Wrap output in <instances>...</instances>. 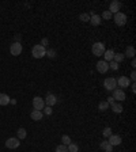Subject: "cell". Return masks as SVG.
Instances as JSON below:
<instances>
[{
	"label": "cell",
	"mask_w": 136,
	"mask_h": 152,
	"mask_svg": "<svg viewBox=\"0 0 136 152\" xmlns=\"http://www.w3.org/2000/svg\"><path fill=\"white\" fill-rule=\"evenodd\" d=\"M10 53L12 56H19L22 53V43L20 42H14L10 46Z\"/></svg>",
	"instance_id": "obj_7"
},
{
	"label": "cell",
	"mask_w": 136,
	"mask_h": 152,
	"mask_svg": "<svg viewBox=\"0 0 136 152\" xmlns=\"http://www.w3.org/2000/svg\"><path fill=\"white\" fill-rule=\"evenodd\" d=\"M102 18H104V19H112L113 14L112 12H109V11H104L102 12Z\"/></svg>",
	"instance_id": "obj_30"
},
{
	"label": "cell",
	"mask_w": 136,
	"mask_h": 152,
	"mask_svg": "<svg viewBox=\"0 0 136 152\" xmlns=\"http://www.w3.org/2000/svg\"><path fill=\"white\" fill-rule=\"evenodd\" d=\"M26 136H27L26 129H25V128H19V129H18V139H19V140L26 139Z\"/></svg>",
	"instance_id": "obj_21"
},
{
	"label": "cell",
	"mask_w": 136,
	"mask_h": 152,
	"mask_svg": "<svg viewBox=\"0 0 136 152\" xmlns=\"http://www.w3.org/2000/svg\"><path fill=\"white\" fill-rule=\"evenodd\" d=\"M97 71L99 74H106L109 71V62H106L105 60H101V61L97 62Z\"/></svg>",
	"instance_id": "obj_9"
},
{
	"label": "cell",
	"mask_w": 136,
	"mask_h": 152,
	"mask_svg": "<svg viewBox=\"0 0 136 152\" xmlns=\"http://www.w3.org/2000/svg\"><path fill=\"white\" fill-rule=\"evenodd\" d=\"M48 43H49V39H48V38H42V39H41V45H42L44 48L47 46Z\"/></svg>",
	"instance_id": "obj_33"
},
{
	"label": "cell",
	"mask_w": 136,
	"mask_h": 152,
	"mask_svg": "<svg viewBox=\"0 0 136 152\" xmlns=\"http://www.w3.org/2000/svg\"><path fill=\"white\" fill-rule=\"evenodd\" d=\"M44 102H45V106H49V107H52V106L56 105V102H57V98L54 97L53 94H48L47 98L44 99Z\"/></svg>",
	"instance_id": "obj_12"
},
{
	"label": "cell",
	"mask_w": 136,
	"mask_h": 152,
	"mask_svg": "<svg viewBox=\"0 0 136 152\" xmlns=\"http://www.w3.org/2000/svg\"><path fill=\"white\" fill-rule=\"evenodd\" d=\"M102 134H104V137H106V139H108V137H110L113 134L112 129H110V128H105V129H104V132H102Z\"/></svg>",
	"instance_id": "obj_28"
},
{
	"label": "cell",
	"mask_w": 136,
	"mask_h": 152,
	"mask_svg": "<svg viewBox=\"0 0 136 152\" xmlns=\"http://www.w3.org/2000/svg\"><path fill=\"white\" fill-rule=\"evenodd\" d=\"M56 152H68V148H67V145L60 144L56 147Z\"/></svg>",
	"instance_id": "obj_26"
},
{
	"label": "cell",
	"mask_w": 136,
	"mask_h": 152,
	"mask_svg": "<svg viewBox=\"0 0 136 152\" xmlns=\"http://www.w3.org/2000/svg\"><path fill=\"white\" fill-rule=\"evenodd\" d=\"M120 8H121V3L120 1H117V0H113L110 6H109V12H112V14H117V12H120Z\"/></svg>",
	"instance_id": "obj_11"
},
{
	"label": "cell",
	"mask_w": 136,
	"mask_h": 152,
	"mask_svg": "<svg viewBox=\"0 0 136 152\" xmlns=\"http://www.w3.org/2000/svg\"><path fill=\"white\" fill-rule=\"evenodd\" d=\"M129 80H132V82H135V80H136V72H135V71H132V72H131Z\"/></svg>",
	"instance_id": "obj_34"
},
{
	"label": "cell",
	"mask_w": 136,
	"mask_h": 152,
	"mask_svg": "<svg viewBox=\"0 0 136 152\" xmlns=\"http://www.w3.org/2000/svg\"><path fill=\"white\" fill-rule=\"evenodd\" d=\"M68 148V152H79V145L75 144V143H71V144L67 145Z\"/></svg>",
	"instance_id": "obj_22"
},
{
	"label": "cell",
	"mask_w": 136,
	"mask_h": 152,
	"mask_svg": "<svg viewBox=\"0 0 136 152\" xmlns=\"http://www.w3.org/2000/svg\"><path fill=\"white\" fill-rule=\"evenodd\" d=\"M124 59H125V56L123 55V53H117V55H114V57H113V61H116L117 64H118V62L124 61Z\"/></svg>",
	"instance_id": "obj_24"
},
{
	"label": "cell",
	"mask_w": 136,
	"mask_h": 152,
	"mask_svg": "<svg viewBox=\"0 0 136 152\" xmlns=\"http://www.w3.org/2000/svg\"><path fill=\"white\" fill-rule=\"evenodd\" d=\"M131 65H132L133 68H135V67H136V61H135V59H132V62H131Z\"/></svg>",
	"instance_id": "obj_37"
},
{
	"label": "cell",
	"mask_w": 136,
	"mask_h": 152,
	"mask_svg": "<svg viewBox=\"0 0 136 152\" xmlns=\"http://www.w3.org/2000/svg\"><path fill=\"white\" fill-rule=\"evenodd\" d=\"M10 97L7 94H0V106H7L10 103Z\"/></svg>",
	"instance_id": "obj_19"
},
{
	"label": "cell",
	"mask_w": 136,
	"mask_h": 152,
	"mask_svg": "<svg viewBox=\"0 0 136 152\" xmlns=\"http://www.w3.org/2000/svg\"><path fill=\"white\" fill-rule=\"evenodd\" d=\"M48 57H51V59H54L56 57V50H53V49H51V50H47V55Z\"/></svg>",
	"instance_id": "obj_31"
},
{
	"label": "cell",
	"mask_w": 136,
	"mask_h": 152,
	"mask_svg": "<svg viewBox=\"0 0 136 152\" xmlns=\"http://www.w3.org/2000/svg\"><path fill=\"white\" fill-rule=\"evenodd\" d=\"M108 141H109V144L114 147V145H120L123 140H121V137L118 134H112L110 137H108Z\"/></svg>",
	"instance_id": "obj_13"
},
{
	"label": "cell",
	"mask_w": 136,
	"mask_h": 152,
	"mask_svg": "<svg viewBox=\"0 0 136 152\" xmlns=\"http://www.w3.org/2000/svg\"><path fill=\"white\" fill-rule=\"evenodd\" d=\"M118 68H120V65H118V64H117L116 61H110V62H109V69L117 71V69H118Z\"/></svg>",
	"instance_id": "obj_27"
},
{
	"label": "cell",
	"mask_w": 136,
	"mask_h": 152,
	"mask_svg": "<svg viewBox=\"0 0 136 152\" xmlns=\"http://www.w3.org/2000/svg\"><path fill=\"white\" fill-rule=\"evenodd\" d=\"M105 45L102 42H95L93 43V48H91V52H93V55L95 56H104V53H105Z\"/></svg>",
	"instance_id": "obj_2"
},
{
	"label": "cell",
	"mask_w": 136,
	"mask_h": 152,
	"mask_svg": "<svg viewBox=\"0 0 136 152\" xmlns=\"http://www.w3.org/2000/svg\"><path fill=\"white\" fill-rule=\"evenodd\" d=\"M90 23L93 25V26H99L101 25V16L97 15V14H93V12H90Z\"/></svg>",
	"instance_id": "obj_14"
},
{
	"label": "cell",
	"mask_w": 136,
	"mask_h": 152,
	"mask_svg": "<svg viewBox=\"0 0 136 152\" xmlns=\"http://www.w3.org/2000/svg\"><path fill=\"white\" fill-rule=\"evenodd\" d=\"M19 145H20V141L18 137H11V139H8V140L6 141V147L10 149H15V148H18Z\"/></svg>",
	"instance_id": "obj_6"
},
{
	"label": "cell",
	"mask_w": 136,
	"mask_h": 152,
	"mask_svg": "<svg viewBox=\"0 0 136 152\" xmlns=\"http://www.w3.org/2000/svg\"><path fill=\"white\" fill-rule=\"evenodd\" d=\"M110 106H109V103L106 101H102V102H99V105H98V109L101 110V111H105V110H108Z\"/></svg>",
	"instance_id": "obj_23"
},
{
	"label": "cell",
	"mask_w": 136,
	"mask_h": 152,
	"mask_svg": "<svg viewBox=\"0 0 136 152\" xmlns=\"http://www.w3.org/2000/svg\"><path fill=\"white\" fill-rule=\"evenodd\" d=\"M112 98L114 99V101H118V102H121V101H124L125 99V92H124V90H121V88H116V90L113 91V95H112Z\"/></svg>",
	"instance_id": "obj_8"
},
{
	"label": "cell",
	"mask_w": 136,
	"mask_h": 152,
	"mask_svg": "<svg viewBox=\"0 0 136 152\" xmlns=\"http://www.w3.org/2000/svg\"><path fill=\"white\" fill-rule=\"evenodd\" d=\"M110 107H112V110L114 111V113H121V111H123V106H121V103H117V102L112 103Z\"/></svg>",
	"instance_id": "obj_20"
},
{
	"label": "cell",
	"mask_w": 136,
	"mask_h": 152,
	"mask_svg": "<svg viewBox=\"0 0 136 152\" xmlns=\"http://www.w3.org/2000/svg\"><path fill=\"white\" fill-rule=\"evenodd\" d=\"M99 147H101L102 151H105V152H113V145L109 144V141H102L101 144H99Z\"/></svg>",
	"instance_id": "obj_17"
},
{
	"label": "cell",
	"mask_w": 136,
	"mask_h": 152,
	"mask_svg": "<svg viewBox=\"0 0 136 152\" xmlns=\"http://www.w3.org/2000/svg\"><path fill=\"white\" fill-rule=\"evenodd\" d=\"M30 116H31V118H33L34 121H41L42 117H44V113L42 111H39V110H33Z\"/></svg>",
	"instance_id": "obj_15"
},
{
	"label": "cell",
	"mask_w": 136,
	"mask_h": 152,
	"mask_svg": "<svg viewBox=\"0 0 136 152\" xmlns=\"http://www.w3.org/2000/svg\"><path fill=\"white\" fill-rule=\"evenodd\" d=\"M33 107L34 110H39V111H42V109L45 107V102L41 97H34L33 98Z\"/></svg>",
	"instance_id": "obj_5"
},
{
	"label": "cell",
	"mask_w": 136,
	"mask_h": 152,
	"mask_svg": "<svg viewBox=\"0 0 136 152\" xmlns=\"http://www.w3.org/2000/svg\"><path fill=\"white\" fill-rule=\"evenodd\" d=\"M114 52L112 50V49H108V50H105V53H104V57H105V61L106 62H110L113 61V57H114Z\"/></svg>",
	"instance_id": "obj_16"
},
{
	"label": "cell",
	"mask_w": 136,
	"mask_h": 152,
	"mask_svg": "<svg viewBox=\"0 0 136 152\" xmlns=\"http://www.w3.org/2000/svg\"><path fill=\"white\" fill-rule=\"evenodd\" d=\"M117 84L121 87V90H123V88H128V87L131 86V80H129L128 76H121V78H118V80H117Z\"/></svg>",
	"instance_id": "obj_10"
},
{
	"label": "cell",
	"mask_w": 136,
	"mask_h": 152,
	"mask_svg": "<svg viewBox=\"0 0 136 152\" xmlns=\"http://www.w3.org/2000/svg\"><path fill=\"white\" fill-rule=\"evenodd\" d=\"M44 114H47V116H51L52 114V107H49V106H47V107H44Z\"/></svg>",
	"instance_id": "obj_32"
},
{
	"label": "cell",
	"mask_w": 136,
	"mask_h": 152,
	"mask_svg": "<svg viewBox=\"0 0 136 152\" xmlns=\"http://www.w3.org/2000/svg\"><path fill=\"white\" fill-rule=\"evenodd\" d=\"M131 90H132V92H133V94L136 92V84H135V83H133L132 86H131Z\"/></svg>",
	"instance_id": "obj_36"
},
{
	"label": "cell",
	"mask_w": 136,
	"mask_h": 152,
	"mask_svg": "<svg viewBox=\"0 0 136 152\" xmlns=\"http://www.w3.org/2000/svg\"><path fill=\"white\" fill-rule=\"evenodd\" d=\"M104 87L108 91H114L117 87V80L114 78H106L105 82H104Z\"/></svg>",
	"instance_id": "obj_3"
},
{
	"label": "cell",
	"mask_w": 136,
	"mask_h": 152,
	"mask_svg": "<svg viewBox=\"0 0 136 152\" xmlns=\"http://www.w3.org/2000/svg\"><path fill=\"white\" fill-rule=\"evenodd\" d=\"M113 19H114V23H116L117 26H124V25L127 23V15L123 14V12H117V14H114Z\"/></svg>",
	"instance_id": "obj_4"
},
{
	"label": "cell",
	"mask_w": 136,
	"mask_h": 152,
	"mask_svg": "<svg viewBox=\"0 0 136 152\" xmlns=\"http://www.w3.org/2000/svg\"><path fill=\"white\" fill-rule=\"evenodd\" d=\"M61 141H63V144H64V145H68V144H71V143H72V141H71V137L67 136V134H63Z\"/></svg>",
	"instance_id": "obj_25"
},
{
	"label": "cell",
	"mask_w": 136,
	"mask_h": 152,
	"mask_svg": "<svg viewBox=\"0 0 136 152\" xmlns=\"http://www.w3.org/2000/svg\"><path fill=\"white\" fill-rule=\"evenodd\" d=\"M136 55V50H135V48L132 46V45H129L128 48H127V50H125V57H129V59H133Z\"/></svg>",
	"instance_id": "obj_18"
},
{
	"label": "cell",
	"mask_w": 136,
	"mask_h": 152,
	"mask_svg": "<svg viewBox=\"0 0 136 152\" xmlns=\"http://www.w3.org/2000/svg\"><path fill=\"white\" fill-rule=\"evenodd\" d=\"M79 19H80L82 22H90V15L89 14H80Z\"/></svg>",
	"instance_id": "obj_29"
},
{
	"label": "cell",
	"mask_w": 136,
	"mask_h": 152,
	"mask_svg": "<svg viewBox=\"0 0 136 152\" xmlns=\"http://www.w3.org/2000/svg\"><path fill=\"white\" fill-rule=\"evenodd\" d=\"M31 55H33V57L34 59H42L44 56L47 55V49L41 45V43H38V45H34L33 46V49H31Z\"/></svg>",
	"instance_id": "obj_1"
},
{
	"label": "cell",
	"mask_w": 136,
	"mask_h": 152,
	"mask_svg": "<svg viewBox=\"0 0 136 152\" xmlns=\"http://www.w3.org/2000/svg\"><path fill=\"white\" fill-rule=\"evenodd\" d=\"M106 102H108V103H109V106H110V105H112V103H114V102H116V101H114V99H113L112 97H109V98H108V101H106Z\"/></svg>",
	"instance_id": "obj_35"
}]
</instances>
